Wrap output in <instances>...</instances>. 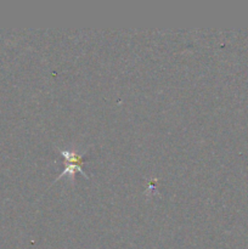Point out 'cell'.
Returning a JSON list of instances; mask_svg holds the SVG:
<instances>
[{"instance_id":"6da1fadb","label":"cell","mask_w":248,"mask_h":249,"mask_svg":"<svg viewBox=\"0 0 248 249\" xmlns=\"http://www.w3.org/2000/svg\"><path fill=\"white\" fill-rule=\"evenodd\" d=\"M58 152L61 153L63 158H65V170L62 172V174L57 178L66 177V174L70 175L71 178L73 179L74 174L77 172L82 173L83 177H87V173L83 170L82 168V163H83V152H78L77 148H73V150H70V148H57Z\"/></svg>"}]
</instances>
